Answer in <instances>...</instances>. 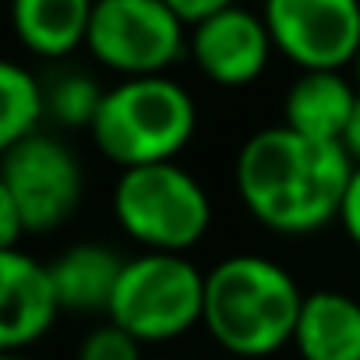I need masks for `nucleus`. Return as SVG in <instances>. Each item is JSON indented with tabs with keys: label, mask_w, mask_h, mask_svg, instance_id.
I'll list each match as a JSON object with an SVG mask.
<instances>
[{
	"label": "nucleus",
	"mask_w": 360,
	"mask_h": 360,
	"mask_svg": "<svg viewBox=\"0 0 360 360\" xmlns=\"http://www.w3.org/2000/svg\"><path fill=\"white\" fill-rule=\"evenodd\" d=\"M342 145H346V152H349L353 159H360V99H356V110H353V117H349V127H346V134H342Z\"/></svg>",
	"instance_id": "obj_20"
},
{
	"label": "nucleus",
	"mask_w": 360,
	"mask_h": 360,
	"mask_svg": "<svg viewBox=\"0 0 360 360\" xmlns=\"http://www.w3.org/2000/svg\"><path fill=\"white\" fill-rule=\"evenodd\" d=\"M198 113L184 85L162 75L127 78L106 92L92 124L96 145L124 169L173 162L195 134Z\"/></svg>",
	"instance_id": "obj_3"
},
{
	"label": "nucleus",
	"mask_w": 360,
	"mask_h": 360,
	"mask_svg": "<svg viewBox=\"0 0 360 360\" xmlns=\"http://www.w3.org/2000/svg\"><path fill=\"white\" fill-rule=\"evenodd\" d=\"M113 212L134 240L162 255L198 244L212 223L205 188L176 162L124 169L113 188Z\"/></svg>",
	"instance_id": "obj_4"
},
{
	"label": "nucleus",
	"mask_w": 360,
	"mask_h": 360,
	"mask_svg": "<svg viewBox=\"0 0 360 360\" xmlns=\"http://www.w3.org/2000/svg\"><path fill=\"white\" fill-rule=\"evenodd\" d=\"M293 346L304 360H360V300L335 290L304 297Z\"/></svg>",
	"instance_id": "obj_11"
},
{
	"label": "nucleus",
	"mask_w": 360,
	"mask_h": 360,
	"mask_svg": "<svg viewBox=\"0 0 360 360\" xmlns=\"http://www.w3.org/2000/svg\"><path fill=\"white\" fill-rule=\"evenodd\" d=\"M356 92L339 71H304L286 92V127L318 138V141H342L349 117L356 110Z\"/></svg>",
	"instance_id": "obj_12"
},
{
	"label": "nucleus",
	"mask_w": 360,
	"mask_h": 360,
	"mask_svg": "<svg viewBox=\"0 0 360 360\" xmlns=\"http://www.w3.org/2000/svg\"><path fill=\"white\" fill-rule=\"evenodd\" d=\"M46 113V92L22 64H0V148L36 134Z\"/></svg>",
	"instance_id": "obj_15"
},
{
	"label": "nucleus",
	"mask_w": 360,
	"mask_h": 360,
	"mask_svg": "<svg viewBox=\"0 0 360 360\" xmlns=\"http://www.w3.org/2000/svg\"><path fill=\"white\" fill-rule=\"evenodd\" d=\"M85 43L106 68L152 78L180 57L184 25L166 0H99Z\"/></svg>",
	"instance_id": "obj_6"
},
{
	"label": "nucleus",
	"mask_w": 360,
	"mask_h": 360,
	"mask_svg": "<svg viewBox=\"0 0 360 360\" xmlns=\"http://www.w3.org/2000/svg\"><path fill=\"white\" fill-rule=\"evenodd\" d=\"M339 219H342L346 233L353 237V244H360V162L353 166L349 188H346V198H342V209H339Z\"/></svg>",
	"instance_id": "obj_19"
},
{
	"label": "nucleus",
	"mask_w": 360,
	"mask_h": 360,
	"mask_svg": "<svg viewBox=\"0 0 360 360\" xmlns=\"http://www.w3.org/2000/svg\"><path fill=\"white\" fill-rule=\"evenodd\" d=\"M11 18L18 39L29 50L57 57L89 39L92 4L89 0H18Z\"/></svg>",
	"instance_id": "obj_14"
},
{
	"label": "nucleus",
	"mask_w": 360,
	"mask_h": 360,
	"mask_svg": "<svg viewBox=\"0 0 360 360\" xmlns=\"http://www.w3.org/2000/svg\"><path fill=\"white\" fill-rule=\"evenodd\" d=\"M124 258L106 244H75L53 265L60 307L68 311H110L113 290L124 272Z\"/></svg>",
	"instance_id": "obj_13"
},
{
	"label": "nucleus",
	"mask_w": 360,
	"mask_h": 360,
	"mask_svg": "<svg viewBox=\"0 0 360 360\" xmlns=\"http://www.w3.org/2000/svg\"><path fill=\"white\" fill-rule=\"evenodd\" d=\"M356 75H360V53H356Z\"/></svg>",
	"instance_id": "obj_22"
},
{
	"label": "nucleus",
	"mask_w": 360,
	"mask_h": 360,
	"mask_svg": "<svg viewBox=\"0 0 360 360\" xmlns=\"http://www.w3.org/2000/svg\"><path fill=\"white\" fill-rule=\"evenodd\" d=\"M191 50L202 71L219 85H248L265 71L272 32L265 15L226 4L216 18L191 29Z\"/></svg>",
	"instance_id": "obj_10"
},
{
	"label": "nucleus",
	"mask_w": 360,
	"mask_h": 360,
	"mask_svg": "<svg viewBox=\"0 0 360 360\" xmlns=\"http://www.w3.org/2000/svg\"><path fill=\"white\" fill-rule=\"evenodd\" d=\"M353 176L342 141H318L286 124L255 131L237 155L244 205L279 233H314L339 216Z\"/></svg>",
	"instance_id": "obj_1"
},
{
	"label": "nucleus",
	"mask_w": 360,
	"mask_h": 360,
	"mask_svg": "<svg viewBox=\"0 0 360 360\" xmlns=\"http://www.w3.org/2000/svg\"><path fill=\"white\" fill-rule=\"evenodd\" d=\"M103 99L106 92H99V85L89 75H60L46 92V113H53L68 127H92Z\"/></svg>",
	"instance_id": "obj_16"
},
{
	"label": "nucleus",
	"mask_w": 360,
	"mask_h": 360,
	"mask_svg": "<svg viewBox=\"0 0 360 360\" xmlns=\"http://www.w3.org/2000/svg\"><path fill=\"white\" fill-rule=\"evenodd\" d=\"M205 318V276L180 255H141L120 272L110 300V321L138 342H159Z\"/></svg>",
	"instance_id": "obj_5"
},
{
	"label": "nucleus",
	"mask_w": 360,
	"mask_h": 360,
	"mask_svg": "<svg viewBox=\"0 0 360 360\" xmlns=\"http://www.w3.org/2000/svg\"><path fill=\"white\" fill-rule=\"evenodd\" d=\"M166 4L173 8V15L180 18V25H191V29H198V25H205L209 18H216L230 0H166Z\"/></svg>",
	"instance_id": "obj_18"
},
{
	"label": "nucleus",
	"mask_w": 360,
	"mask_h": 360,
	"mask_svg": "<svg viewBox=\"0 0 360 360\" xmlns=\"http://www.w3.org/2000/svg\"><path fill=\"white\" fill-rule=\"evenodd\" d=\"M300 307L293 276L262 255H233L205 276L202 321L237 356H265L293 342Z\"/></svg>",
	"instance_id": "obj_2"
},
{
	"label": "nucleus",
	"mask_w": 360,
	"mask_h": 360,
	"mask_svg": "<svg viewBox=\"0 0 360 360\" xmlns=\"http://www.w3.org/2000/svg\"><path fill=\"white\" fill-rule=\"evenodd\" d=\"M0 360H32V356H25V353H0Z\"/></svg>",
	"instance_id": "obj_21"
},
{
	"label": "nucleus",
	"mask_w": 360,
	"mask_h": 360,
	"mask_svg": "<svg viewBox=\"0 0 360 360\" xmlns=\"http://www.w3.org/2000/svg\"><path fill=\"white\" fill-rule=\"evenodd\" d=\"M272 43L304 71H339L360 53L356 0H269Z\"/></svg>",
	"instance_id": "obj_8"
},
{
	"label": "nucleus",
	"mask_w": 360,
	"mask_h": 360,
	"mask_svg": "<svg viewBox=\"0 0 360 360\" xmlns=\"http://www.w3.org/2000/svg\"><path fill=\"white\" fill-rule=\"evenodd\" d=\"M78 360H141V342L131 332H124L120 325L110 321V325L85 335Z\"/></svg>",
	"instance_id": "obj_17"
},
{
	"label": "nucleus",
	"mask_w": 360,
	"mask_h": 360,
	"mask_svg": "<svg viewBox=\"0 0 360 360\" xmlns=\"http://www.w3.org/2000/svg\"><path fill=\"white\" fill-rule=\"evenodd\" d=\"M0 191L18 205L25 233H46L75 212L82 198V166L68 145L32 134L4 148Z\"/></svg>",
	"instance_id": "obj_7"
},
{
	"label": "nucleus",
	"mask_w": 360,
	"mask_h": 360,
	"mask_svg": "<svg viewBox=\"0 0 360 360\" xmlns=\"http://www.w3.org/2000/svg\"><path fill=\"white\" fill-rule=\"evenodd\" d=\"M60 314L50 265L15 251H0V353H22Z\"/></svg>",
	"instance_id": "obj_9"
}]
</instances>
